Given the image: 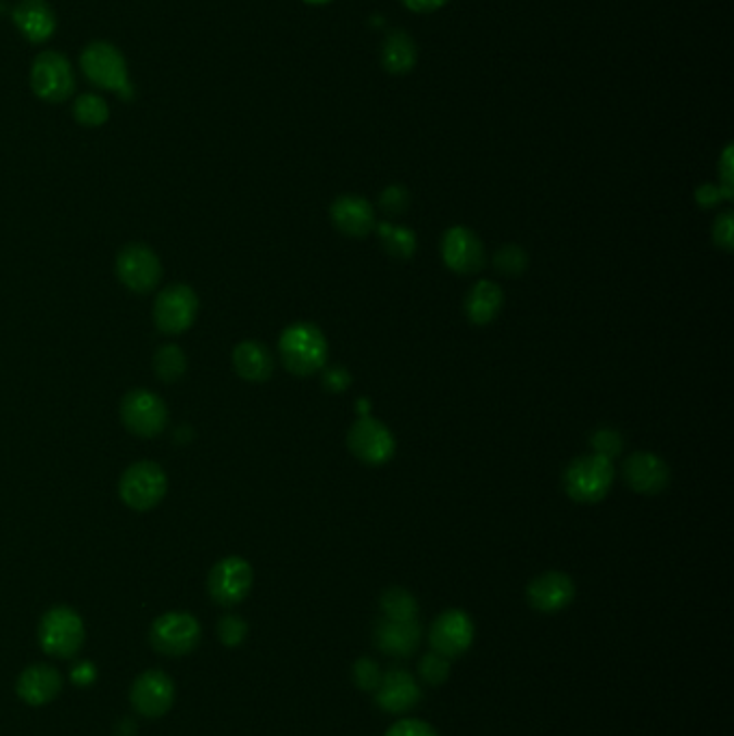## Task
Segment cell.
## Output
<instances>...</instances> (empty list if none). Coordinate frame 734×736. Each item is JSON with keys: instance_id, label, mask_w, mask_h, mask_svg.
Segmentation results:
<instances>
[{"instance_id": "obj_1", "label": "cell", "mask_w": 734, "mask_h": 736, "mask_svg": "<svg viewBox=\"0 0 734 736\" xmlns=\"http://www.w3.org/2000/svg\"><path fill=\"white\" fill-rule=\"evenodd\" d=\"M282 365L298 377H311L326 368L328 341L324 332L313 323H293L282 330L278 341Z\"/></svg>"}, {"instance_id": "obj_2", "label": "cell", "mask_w": 734, "mask_h": 736, "mask_svg": "<svg viewBox=\"0 0 734 736\" xmlns=\"http://www.w3.org/2000/svg\"><path fill=\"white\" fill-rule=\"evenodd\" d=\"M87 639V629L83 616L67 608L56 606L41 616L37 626L39 648L56 659H74Z\"/></svg>"}, {"instance_id": "obj_3", "label": "cell", "mask_w": 734, "mask_h": 736, "mask_svg": "<svg viewBox=\"0 0 734 736\" xmlns=\"http://www.w3.org/2000/svg\"><path fill=\"white\" fill-rule=\"evenodd\" d=\"M80 67L85 76L100 89L119 96L125 102L134 100V85L129 80L127 61L109 41H93L83 50Z\"/></svg>"}, {"instance_id": "obj_4", "label": "cell", "mask_w": 734, "mask_h": 736, "mask_svg": "<svg viewBox=\"0 0 734 736\" xmlns=\"http://www.w3.org/2000/svg\"><path fill=\"white\" fill-rule=\"evenodd\" d=\"M613 461L602 455H582L575 457L562 474V485L567 495L578 504H597L602 502L613 483Z\"/></svg>"}, {"instance_id": "obj_5", "label": "cell", "mask_w": 734, "mask_h": 736, "mask_svg": "<svg viewBox=\"0 0 734 736\" xmlns=\"http://www.w3.org/2000/svg\"><path fill=\"white\" fill-rule=\"evenodd\" d=\"M201 622L188 612H166L157 616L149 629V642L164 657H186L201 644Z\"/></svg>"}, {"instance_id": "obj_6", "label": "cell", "mask_w": 734, "mask_h": 736, "mask_svg": "<svg viewBox=\"0 0 734 736\" xmlns=\"http://www.w3.org/2000/svg\"><path fill=\"white\" fill-rule=\"evenodd\" d=\"M199 315V295L192 287L175 282L162 289L153 304L155 328L166 337L184 334L192 328Z\"/></svg>"}, {"instance_id": "obj_7", "label": "cell", "mask_w": 734, "mask_h": 736, "mask_svg": "<svg viewBox=\"0 0 734 736\" xmlns=\"http://www.w3.org/2000/svg\"><path fill=\"white\" fill-rule=\"evenodd\" d=\"M123 427L136 437H157L168 424V407L155 392L134 388L122 398Z\"/></svg>"}, {"instance_id": "obj_8", "label": "cell", "mask_w": 734, "mask_h": 736, "mask_svg": "<svg viewBox=\"0 0 734 736\" xmlns=\"http://www.w3.org/2000/svg\"><path fill=\"white\" fill-rule=\"evenodd\" d=\"M168 491V479L162 466L153 461H138L129 466L119 481V497L125 506L138 512L153 510Z\"/></svg>"}, {"instance_id": "obj_9", "label": "cell", "mask_w": 734, "mask_h": 736, "mask_svg": "<svg viewBox=\"0 0 734 736\" xmlns=\"http://www.w3.org/2000/svg\"><path fill=\"white\" fill-rule=\"evenodd\" d=\"M30 89L48 104H63L74 93V72L59 52H41L30 67Z\"/></svg>"}, {"instance_id": "obj_10", "label": "cell", "mask_w": 734, "mask_h": 736, "mask_svg": "<svg viewBox=\"0 0 734 736\" xmlns=\"http://www.w3.org/2000/svg\"><path fill=\"white\" fill-rule=\"evenodd\" d=\"M175 681L162 670L138 674L129 687V705L144 720L164 718L175 705Z\"/></svg>"}, {"instance_id": "obj_11", "label": "cell", "mask_w": 734, "mask_h": 736, "mask_svg": "<svg viewBox=\"0 0 734 736\" xmlns=\"http://www.w3.org/2000/svg\"><path fill=\"white\" fill-rule=\"evenodd\" d=\"M252 582L254 573L250 562L242 556H227L212 567L207 578V593L218 606L233 608L240 606L250 595Z\"/></svg>"}, {"instance_id": "obj_12", "label": "cell", "mask_w": 734, "mask_h": 736, "mask_svg": "<svg viewBox=\"0 0 734 736\" xmlns=\"http://www.w3.org/2000/svg\"><path fill=\"white\" fill-rule=\"evenodd\" d=\"M117 276L134 293H151L162 280V263L153 248L147 244H129L117 254Z\"/></svg>"}, {"instance_id": "obj_13", "label": "cell", "mask_w": 734, "mask_h": 736, "mask_svg": "<svg viewBox=\"0 0 734 736\" xmlns=\"http://www.w3.org/2000/svg\"><path fill=\"white\" fill-rule=\"evenodd\" d=\"M347 446L356 459L367 466H383L394 457L396 440L392 431L372 416H365L352 424L347 433Z\"/></svg>"}, {"instance_id": "obj_14", "label": "cell", "mask_w": 734, "mask_h": 736, "mask_svg": "<svg viewBox=\"0 0 734 736\" xmlns=\"http://www.w3.org/2000/svg\"><path fill=\"white\" fill-rule=\"evenodd\" d=\"M442 261L451 271L472 276L485 267L488 252L472 229L459 225L451 227L442 238Z\"/></svg>"}, {"instance_id": "obj_15", "label": "cell", "mask_w": 734, "mask_h": 736, "mask_svg": "<svg viewBox=\"0 0 734 736\" xmlns=\"http://www.w3.org/2000/svg\"><path fill=\"white\" fill-rule=\"evenodd\" d=\"M474 622L464 610L440 613L429 631V642L435 652L453 659L461 657L474 642Z\"/></svg>"}, {"instance_id": "obj_16", "label": "cell", "mask_w": 734, "mask_h": 736, "mask_svg": "<svg viewBox=\"0 0 734 736\" xmlns=\"http://www.w3.org/2000/svg\"><path fill=\"white\" fill-rule=\"evenodd\" d=\"M526 597L536 612H562L575 599V582L562 571H547L528 584Z\"/></svg>"}, {"instance_id": "obj_17", "label": "cell", "mask_w": 734, "mask_h": 736, "mask_svg": "<svg viewBox=\"0 0 734 736\" xmlns=\"http://www.w3.org/2000/svg\"><path fill=\"white\" fill-rule=\"evenodd\" d=\"M622 477H624V483L635 493L657 495L668 490L672 472H670V466L659 455L640 451L624 459Z\"/></svg>"}, {"instance_id": "obj_18", "label": "cell", "mask_w": 734, "mask_h": 736, "mask_svg": "<svg viewBox=\"0 0 734 736\" xmlns=\"http://www.w3.org/2000/svg\"><path fill=\"white\" fill-rule=\"evenodd\" d=\"M63 691V676L48 663H33L15 681L17 698L28 707H46Z\"/></svg>"}, {"instance_id": "obj_19", "label": "cell", "mask_w": 734, "mask_h": 736, "mask_svg": "<svg viewBox=\"0 0 734 736\" xmlns=\"http://www.w3.org/2000/svg\"><path fill=\"white\" fill-rule=\"evenodd\" d=\"M375 698H377L379 709H383L385 713L398 715V713L412 711L420 702L422 689L409 672L394 668L381 674V681L375 689Z\"/></svg>"}, {"instance_id": "obj_20", "label": "cell", "mask_w": 734, "mask_h": 736, "mask_svg": "<svg viewBox=\"0 0 734 736\" xmlns=\"http://www.w3.org/2000/svg\"><path fill=\"white\" fill-rule=\"evenodd\" d=\"M330 218L339 233L347 238H356V240L370 236V231L377 225L372 205L365 196H358V194H343L334 199L330 207Z\"/></svg>"}, {"instance_id": "obj_21", "label": "cell", "mask_w": 734, "mask_h": 736, "mask_svg": "<svg viewBox=\"0 0 734 736\" xmlns=\"http://www.w3.org/2000/svg\"><path fill=\"white\" fill-rule=\"evenodd\" d=\"M375 644L381 652L392 657H409L422 639L418 620H390L379 618L375 624Z\"/></svg>"}, {"instance_id": "obj_22", "label": "cell", "mask_w": 734, "mask_h": 736, "mask_svg": "<svg viewBox=\"0 0 734 736\" xmlns=\"http://www.w3.org/2000/svg\"><path fill=\"white\" fill-rule=\"evenodd\" d=\"M11 17L20 35L30 43H43L56 30V15L46 0H20Z\"/></svg>"}, {"instance_id": "obj_23", "label": "cell", "mask_w": 734, "mask_h": 736, "mask_svg": "<svg viewBox=\"0 0 734 736\" xmlns=\"http://www.w3.org/2000/svg\"><path fill=\"white\" fill-rule=\"evenodd\" d=\"M502 306H504V293L491 280H479L477 284H472L464 302L466 317L472 326H488L499 315Z\"/></svg>"}, {"instance_id": "obj_24", "label": "cell", "mask_w": 734, "mask_h": 736, "mask_svg": "<svg viewBox=\"0 0 734 736\" xmlns=\"http://www.w3.org/2000/svg\"><path fill=\"white\" fill-rule=\"evenodd\" d=\"M233 367L245 381L263 383L274 375V356L263 343L244 341L233 350Z\"/></svg>"}, {"instance_id": "obj_25", "label": "cell", "mask_w": 734, "mask_h": 736, "mask_svg": "<svg viewBox=\"0 0 734 736\" xmlns=\"http://www.w3.org/2000/svg\"><path fill=\"white\" fill-rule=\"evenodd\" d=\"M418 50L414 39L405 30H392L381 43V65L385 72L403 76L409 74L416 65Z\"/></svg>"}, {"instance_id": "obj_26", "label": "cell", "mask_w": 734, "mask_h": 736, "mask_svg": "<svg viewBox=\"0 0 734 736\" xmlns=\"http://www.w3.org/2000/svg\"><path fill=\"white\" fill-rule=\"evenodd\" d=\"M375 227H377L379 242L390 256L401 258V261L414 256V252L418 248V240H416V233L409 227H398V225H392V223H379Z\"/></svg>"}, {"instance_id": "obj_27", "label": "cell", "mask_w": 734, "mask_h": 736, "mask_svg": "<svg viewBox=\"0 0 734 736\" xmlns=\"http://www.w3.org/2000/svg\"><path fill=\"white\" fill-rule=\"evenodd\" d=\"M379 608H381L383 618H390V620H416L418 616L416 597L401 586L385 588L379 599Z\"/></svg>"}, {"instance_id": "obj_28", "label": "cell", "mask_w": 734, "mask_h": 736, "mask_svg": "<svg viewBox=\"0 0 734 736\" xmlns=\"http://www.w3.org/2000/svg\"><path fill=\"white\" fill-rule=\"evenodd\" d=\"M153 370H155L157 379H162L164 383H175L186 375L188 358H186L181 347L164 345L153 356Z\"/></svg>"}, {"instance_id": "obj_29", "label": "cell", "mask_w": 734, "mask_h": 736, "mask_svg": "<svg viewBox=\"0 0 734 736\" xmlns=\"http://www.w3.org/2000/svg\"><path fill=\"white\" fill-rule=\"evenodd\" d=\"M493 265L502 276L517 278L528 269L530 256L519 244H504L493 254Z\"/></svg>"}, {"instance_id": "obj_30", "label": "cell", "mask_w": 734, "mask_h": 736, "mask_svg": "<svg viewBox=\"0 0 734 736\" xmlns=\"http://www.w3.org/2000/svg\"><path fill=\"white\" fill-rule=\"evenodd\" d=\"M111 109L100 96H80L74 104V119L85 127H100L109 122Z\"/></svg>"}, {"instance_id": "obj_31", "label": "cell", "mask_w": 734, "mask_h": 736, "mask_svg": "<svg viewBox=\"0 0 734 736\" xmlns=\"http://www.w3.org/2000/svg\"><path fill=\"white\" fill-rule=\"evenodd\" d=\"M589 444H591L595 455H602V457L613 461L622 453V448H624V437H622V433L618 429L602 427V429L591 433Z\"/></svg>"}, {"instance_id": "obj_32", "label": "cell", "mask_w": 734, "mask_h": 736, "mask_svg": "<svg viewBox=\"0 0 734 736\" xmlns=\"http://www.w3.org/2000/svg\"><path fill=\"white\" fill-rule=\"evenodd\" d=\"M418 672H420V678L431 685V687H438L442 683H446L448 674H451V659L431 650L427 652L420 663H418Z\"/></svg>"}, {"instance_id": "obj_33", "label": "cell", "mask_w": 734, "mask_h": 736, "mask_svg": "<svg viewBox=\"0 0 734 736\" xmlns=\"http://www.w3.org/2000/svg\"><path fill=\"white\" fill-rule=\"evenodd\" d=\"M216 633H218V639L225 646L236 648V646L244 644V639L248 637V622L238 613H227L218 620Z\"/></svg>"}, {"instance_id": "obj_34", "label": "cell", "mask_w": 734, "mask_h": 736, "mask_svg": "<svg viewBox=\"0 0 734 736\" xmlns=\"http://www.w3.org/2000/svg\"><path fill=\"white\" fill-rule=\"evenodd\" d=\"M379 207L385 216H403L409 207V192L403 186H388L379 194Z\"/></svg>"}, {"instance_id": "obj_35", "label": "cell", "mask_w": 734, "mask_h": 736, "mask_svg": "<svg viewBox=\"0 0 734 736\" xmlns=\"http://www.w3.org/2000/svg\"><path fill=\"white\" fill-rule=\"evenodd\" d=\"M352 676H354V683L363 689V691H375L379 681H381V672H379V665L372 661V659H358L352 668Z\"/></svg>"}, {"instance_id": "obj_36", "label": "cell", "mask_w": 734, "mask_h": 736, "mask_svg": "<svg viewBox=\"0 0 734 736\" xmlns=\"http://www.w3.org/2000/svg\"><path fill=\"white\" fill-rule=\"evenodd\" d=\"M321 383L328 392L341 394L352 385V372L345 367L321 368Z\"/></svg>"}, {"instance_id": "obj_37", "label": "cell", "mask_w": 734, "mask_h": 736, "mask_svg": "<svg viewBox=\"0 0 734 736\" xmlns=\"http://www.w3.org/2000/svg\"><path fill=\"white\" fill-rule=\"evenodd\" d=\"M713 242L718 248L733 252V212H722L713 223Z\"/></svg>"}, {"instance_id": "obj_38", "label": "cell", "mask_w": 734, "mask_h": 736, "mask_svg": "<svg viewBox=\"0 0 734 736\" xmlns=\"http://www.w3.org/2000/svg\"><path fill=\"white\" fill-rule=\"evenodd\" d=\"M385 736H440L420 720H401L388 728Z\"/></svg>"}, {"instance_id": "obj_39", "label": "cell", "mask_w": 734, "mask_h": 736, "mask_svg": "<svg viewBox=\"0 0 734 736\" xmlns=\"http://www.w3.org/2000/svg\"><path fill=\"white\" fill-rule=\"evenodd\" d=\"M69 678L76 687H91L98 681V668L91 661H80L72 668Z\"/></svg>"}, {"instance_id": "obj_40", "label": "cell", "mask_w": 734, "mask_h": 736, "mask_svg": "<svg viewBox=\"0 0 734 736\" xmlns=\"http://www.w3.org/2000/svg\"><path fill=\"white\" fill-rule=\"evenodd\" d=\"M722 199H726V196H724L722 188H718V186L705 183V186H700V188L696 190V201H698L700 207H707V210H709V207L718 205Z\"/></svg>"}, {"instance_id": "obj_41", "label": "cell", "mask_w": 734, "mask_h": 736, "mask_svg": "<svg viewBox=\"0 0 734 736\" xmlns=\"http://www.w3.org/2000/svg\"><path fill=\"white\" fill-rule=\"evenodd\" d=\"M448 0H403V4L416 13H431L446 4Z\"/></svg>"}, {"instance_id": "obj_42", "label": "cell", "mask_w": 734, "mask_h": 736, "mask_svg": "<svg viewBox=\"0 0 734 736\" xmlns=\"http://www.w3.org/2000/svg\"><path fill=\"white\" fill-rule=\"evenodd\" d=\"M306 2H311V4H324V2H330V0H306Z\"/></svg>"}]
</instances>
